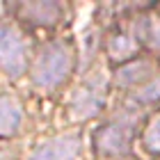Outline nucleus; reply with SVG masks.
<instances>
[{
    "instance_id": "obj_4",
    "label": "nucleus",
    "mask_w": 160,
    "mask_h": 160,
    "mask_svg": "<svg viewBox=\"0 0 160 160\" xmlns=\"http://www.w3.org/2000/svg\"><path fill=\"white\" fill-rule=\"evenodd\" d=\"M135 126V119H128V117H119L110 123H105L103 128H98L96 133V149L101 151L103 156H123L128 153L130 149V140H133V128Z\"/></svg>"
},
{
    "instance_id": "obj_12",
    "label": "nucleus",
    "mask_w": 160,
    "mask_h": 160,
    "mask_svg": "<svg viewBox=\"0 0 160 160\" xmlns=\"http://www.w3.org/2000/svg\"><path fill=\"white\" fill-rule=\"evenodd\" d=\"M135 98L140 101V103H156V101H160V78L149 80V82L135 94Z\"/></svg>"
},
{
    "instance_id": "obj_6",
    "label": "nucleus",
    "mask_w": 160,
    "mask_h": 160,
    "mask_svg": "<svg viewBox=\"0 0 160 160\" xmlns=\"http://www.w3.org/2000/svg\"><path fill=\"white\" fill-rule=\"evenodd\" d=\"M16 12L34 25H55L62 16V7L57 2H21Z\"/></svg>"
},
{
    "instance_id": "obj_9",
    "label": "nucleus",
    "mask_w": 160,
    "mask_h": 160,
    "mask_svg": "<svg viewBox=\"0 0 160 160\" xmlns=\"http://www.w3.org/2000/svg\"><path fill=\"white\" fill-rule=\"evenodd\" d=\"M135 37L140 39L151 50H160V14H151V16H142V21L137 23Z\"/></svg>"
},
{
    "instance_id": "obj_8",
    "label": "nucleus",
    "mask_w": 160,
    "mask_h": 160,
    "mask_svg": "<svg viewBox=\"0 0 160 160\" xmlns=\"http://www.w3.org/2000/svg\"><path fill=\"white\" fill-rule=\"evenodd\" d=\"M137 50H140V39L133 32H117L108 41V57L112 62H133Z\"/></svg>"
},
{
    "instance_id": "obj_1",
    "label": "nucleus",
    "mask_w": 160,
    "mask_h": 160,
    "mask_svg": "<svg viewBox=\"0 0 160 160\" xmlns=\"http://www.w3.org/2000/svg\"><path fill=\"white\" fill-rule=\"evenodd\" d=\"M73 64H76V55L67 41L62 39L46 41L43 46H39L30 67L32 85L39 87V89L53 92L71 78Z\"/></svg>"
},
{
    "instance_id": "obj_5",
    "label": "nucleus",
    "mask_w": 160,
    "mask_h": 160,
    "mask_svg": "<svg viewBox=\"0 0 160 160\" xmlns=\"http://www.w3.org/2000/svg\"><path fill=\"white\" fill-rule=\"evenodd\" d=\"M80 153H82L80 133H64L34 147L28 160H78Z\"/></svg>"
},
{
    "instance_id": "obj_7",
    "label": "nucleus",
    "mask_w": 160,
    "mask_h": 160,
    "mask_svg": "<svg viewBox=\"0 0 160 160\" xmlns=\"http://www.w3.org/2000/svg\"><path fill=\"white\" fill-rule=\"evenodd\" d=\"M21 126H23V105L9 92H5L0 101V133L2 137H14Z\"/></svg>"
},
{
    "instance_id": "obj_11",
    "label": "nucleus",
    "mask_w": 160,
    "mask_h": 160,
    "mask_svg": "<svg viewBox=\"0 0 160 160\" xmlns=\"http://www.w3.org/2000/svg\"><path fill=\"white\" fill-rule=\"evenodd\" d=\"M144 147L153 153H160V114H156L144 128Z\"/></svg>"
},
{
    "instance_id": "obj_10",
    "label": "nucleus",
    "mask_w": 160,
    "mask_h": 160,
    "mask_svg": "<svg viewBox=\"0 0 160 160\" xmlns=\"http://www.w3.org/2000/svg\"><path fill=\"white\" fill-rule=\"evenodd\" d=\"M151 73V64L144 62V60H133L128 64H121L119 71H117V82L121 87L126 85H135L140 82V80H147Z\"/></svg>"
},
{
    "instance_id": "obj_2",
    "label": "nucleus",
    "mask_w": 160,
    "mask_h": 160,
    "mask_svg": "<svg viewBox=\"0 0 160 160\" xmlns=\"http://www.w3.org/2000/svg\"><path fill=\"white\" fill-rule=\"evenodd\" d=\"M0 67L9 78H21L32 67L28 39L12 21H7L0 30Z\"/></svg>"
},
{
    "instance_id": "obj_3",
    "label": "nucleus",
    "mask_w": 160,
    "mask_h": 160,
    "mask_svg": "<svg viewBox=\"0 0 160 160\" xmlns=\"http://www.w3.org/2000/svg\"><path fill=\"white\" fill-rule=\"evenodd\" d=\"M105 96H108V80L105 76H94L89 80H85L78 87V92L71 98V117L82 121L89 117H96L101 112V108L105 105Z\"/></svg>"
}]
</instances>
